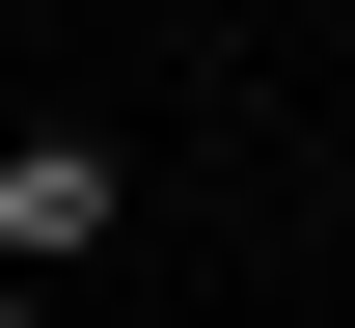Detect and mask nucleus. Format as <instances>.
<instances>
[{
    "label": "nucleus",
    "instance_id": "nucleus-1",
    "mask_svg": "<svg viewBox=\"0 0 355 328\" xmlns=\"http://www.w3.org/2000/svg\"><path fill=\"white\" fill-rule=\"evenodd\" d=\"M110 219H137V164H110V137H0V274H28V301L83 274Z\"/></svg>",
    "mask_w": 355,
    "mask_h": 328
}]
</instances>
